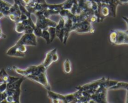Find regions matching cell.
Listing matches in <instances>:
<instances>
[{"label": "cell", "mask_w": 128, "mask_h": 103, "mask_svg": "<svg viewBox=\"0 0 128 103\" xmlns=\"http://www.w3.org/2000/svg\"><path fill=\"white\" fill-rule=\"evenodd\" d=\"M101 3L106 4L109 8L110 11V16H116L117 7L119 4L116 0H101Z\"/></svg>", "instance_id": "obj_14"}, {"label": "cell", "mask_w": 128, "mask_h": 103, "mask_svg": "<svg viewBox=\"0 0 128 103\" xmlns=\"http://www.w3.org/2000/svg\"><path fill=\"white\" fill-rule=\"evenodd\" d=\"M59 59V57L57 54V49L56 48L52 49L50 51L48 52L46 54L45 60L43 62L42 64L48 68V67L54 62H56Z\"/></svg>", "instance_id": "obj_11"}, {"label": "cell", "mask_w": 128, "mask_h": 103, "mask_svg": "<svg viewBox=\"0 0 128 103\" xmlns=\"http://www.w3.org/2000/svg\"><path fill=\"white\" fill-rule=\"evenodd\" d=\"M122 19L125 21L126 23L127 27H128V18H127V17H125V16H122Z\"/></svg>", "instance_id": "obj_24"}, {"label": "cell", "mask_w": 128, "mask_h": 103, "mask_svg": "<svg viewBox=\"0 0 128 103\" xmlns=\"http://www.w3.org/2000/svg\"><path fill=\"white\" fill-rule=\"evenodd\" d=\"M6 37V35L5 34H4V33L3 32L2 28H0V39H1V38H5Z\"/></svg>", "instance_id": "obj_21"}, {"label": "cell", "mask_w": 128, "mask_h": 103, "mask_svg": "<svg viewBox=\"0 0 128 103\" xmlns=\"http://www.w3.org/2000/svg\"><path fill=\"white\" fill-rule=\"evenodd\" d=\"M52 102V103H60V100H58V99H51Z\"/></svg>", "instance_id": "obj_23"}, {"label": "cell", "mask_w": 128, "mask_h": 103, "mask_svg": "<svg viewBox=\"0 0 128 103\" xmlns=\"http://www.w3.org/2000/svg\"><path fill=\"white\" fill-rule=\"evenodd\" d=\"M4 14H3V13H0V20L2 19V18H3V17H4Z\"/></svg>", "instance_id": "obj_25"}, {"label": "cell", "mask_w": 128, "mask_h": 103, "mask_svg": "<svg viewBox=\"0 0 128 103\" xmlns=\"http://www.w3.org/2000/svg\"><path fill=\"white\" fill-rule=\"evenodd\" d=\"M55 30H56V37L58 38L60 42L64 44V36H65V20L62 17L60 18L59 22L55 26Z\"/></svg>", "instance_id": "obj_13"}, {"label": "cell", "mask_w": 128, "mask_h": 103, "mask_svg": "<svg viewBox=\"0 0 128 103\" xmlns=\"http://www.w3.org/2000/svg\"><path fill=\"white\" fill-rule=\"evenodd\" d=\"M12 68L17 74L23 76L24 77H26L30 75L38 76L42 72H46V69H47L42 64L38 66H31L24 69H22L16 66H13Z\"/></svg>", "instance_id": "obj_1"}, {"label": "cell", "mask_w": 128, "mask_h": 103, "mask_svg": "<svg viewBox=\"0 0 128 103\" xmlns=\"http://www.w3.org/2000/svg\"><path fill=\"white\" fill-rule=\"evenodd\" d=\"M32 20V18H28L25 20L16 23L15 31L18 34H33L34 29L30 23Z\"/></svg>", "instance_id": "obj_7"}, {"label": "cell", "mask_w": 128, "mask_h": 103, "mask_svg": "<svg viewBox=\"0 0 128 103\" xmlns=\"http://www.w3.org/2000/svg\"><path fill=\"white\" fill-rule=\"evenodd\" d=\"M48 97L50 99H57L60 101H62L64 103H70L74 100H77V98L81 94L80 90H77V91L72 94L63 95V94H58V93L54 92L52 90H48L47 92Z\"/></svg>", "instance_id": "obj_3"}, {"label": "cell", "mask_w": 128, "mask_h": 103, "mask_svg": "<svg viewBox=\"0 0 128 103\" xmlns=\"http://www.w3.org/2000/svg\"><path fill=\"white\" fill-rule=\"evenodd\" d=\"M109 41L113 45H128V34L126 31L112 30L109 34Z\"/></svg>", "instance_id": "obj_2"}, {"label": "cell", "mask_w": 128, "mask_h": 103, "mask_svg": "<svg viewBox=\"0 0 128 103\" xmlns=\"http://www.w3.org/2000/svg\"><path fill=\"white\" fill-rule=\"evenodd\" d=\"M12 4L4 0H0V13H3L4 16H8L10 14V10Z\"/></svg>", "instance_id": "obj_15"}, {"label": "cell", "mask_w": 128, "mask_h": 103, "mask_svg": "<svg viewBox=\"0 0 128 103\" xmlns=\"http://www.w3.org/2000/svg\"><path fill=\"white\" fill-rule=\"evenodd\" d=\"M10 77V76L7 74L4 68H2L0 70V84H2V83L8 84L9 82Z\"/></svg>", "instance_id": "obj_16"}, {"label": "cell", "mask_w": 128, "mask_h": 103, "mask_svg": "<svg viewBox=\"0 0 128 103\" xmlns=\"http://www.w3.org/2000/svg\"><path fill=\"white\" fill-rule=\"evenodd\" d=\"M42 38H43L46 41L47 44H50V36L48 30H43Z\"/></svg>", "instance_id": "obj_19"}, {"label": "cell", "mask_w": 128, "mask_h": 103, "mask_svg": "<svg viewBox=\"0 0 128 103\" xmlns=\"http://www.w3.org/2000/svg\"><path fill=\"white\" fill-rule=\"evenodd\" d=\"M48 31L49 34H50V43L53 42L54 39L56 37V30H55V27H53V26H50L48 28Z\"/></svg>", "instance_id": "obj_18"}, {"label": "cell", "mask_w": 128, "mask_h": 103, "mask_svg": "<svg viewBox=\"0 0 128 103\" xmlns=\"http://www.w3.org/2000/svg\"><path fill=\"white\" fill-rule=\"evenodd\" d=\"M26 78L30 79V80H34L36 82L39 83L41 85H42L47 90H51V86L48 82V80L47 79V75L46 72H44L41 73L38 76H32L30 75L26 77Z\"/></svg>", "instance_id": "obj_10"}, {"label": "cell", "mask_w": 128, "mask_h": 103, "mask_svg": "<svg viewBox=\"0 0 128 103\" xmlns=\"http://www.w3.org/2000/svg\"><path fill=\"white\" fill-rule=\"evenodd\" d=\"M7 88V84L6 83H2L0 84V92L2 93L4 92L6 89Z\"/></svg>", "instance_id": "obj_20"}, {"label": "cell", "mask_w": 128, "mask_h": 103, "mask_svg": "<svg viewBox=\"0 0 128 103\" xmlns=\"http://www.w3.org/2000/svg\"><path fill=\"white\" fill-rule=\"evenodd\" d=\"M0 103H9L8 102H7L6 100V99H4V100H3V101H2Z\"/></svg>", "instance_id": "obj_26"}, {"label": "cell", "mask_w": 128, "mask_h": 103, "mask_svg": "<svg viewBox=\"0 0 128 103\" xmlns=\"http://www.w3.org/2000/svg\"><path fill=\"white\" fill-rule=\"evenodd\" d=\"M78 34H87V33H94L95 32L94 28L92 26V23L88 19L80 22L78 23H74L73 32Z\"/></svg>", "instance_id": "obj_5"}, {"label": "cell", "mask_w": 128, "mask_h": 103, "mask_svg": "<svg viewBox=\"0 0 128 103\" xmlns=\"http://www.w3.org/2000/svg\"><path fill=\"white\" fill-rule=\"evenodd\" d=\"M36 16V22L35 25L37 28L42 29V30H48L49 27L53 26L55 27L57 24V23L51 20L50 18L45 17L42 14V12H37L34 13Z\"/></svg>", "instance_id": "obj_4"}, {"label": "cell", "mask_w": 128, "mask_h": 103, "mask_svg": "<svg viewBox=\"0 0 128 103\" xmlns=\"http://www.w3.org/2000/svg\"><path fill=\"white\" fill-rule=\"evenodd\" d=\"M64 72L66 74H69L72 70V67H71V62L68 58H66V60L64 62Z\"/></svg>", "instance_id": "obj_17"}, {"label": "cell", "mask_w": 128, "mask_h": 103, "mask_svg": "<svg viewBox=\"0 0 128 103\" xmlns=\"http://www.w3.org/2000/svg\"><path fill=\"white\" fill-rule=\"evenodd\" d=\"M14 3L20 4L24 7L31 14L38 4H45L46 0H14Z\"/></svg>", "instance_id": "obj_9"}, {"label": "cell", "mask_w": 128, "mask_h": 103, "mask_svg": "<svg viewBox=\"0 0 128 103\" xmlns=\"http://www.w3.org/2000/svg\"><path fill=\"white\" fill-rule=\"evenodd\" d=\"M22 14V13L20 9L19 6L16 3H14V4H12V6L10 10V14L8 17L13 22L18 23V22H20Z\"/></svg>", "instance_id": "obj_12"}, {"label": "cell", "mask_w": 128, "mask_h": 103, "mask_svg": "<svg viewBox=\"0 0 128 103\" xmlns=\"http://www.w3.org/2000/svg\"><path fill=\"white\" fill-rule=\"evenodd\" d=\"M119 4H128V0H119Z\"/></svg>", "instance_id": "obj_22"}, {"label": "cell", "mask_w": 128, "mask_h": 103, "mask_svg": "<svg viewBox=\"0 0 128 103\" xmlns=\"http://www.w3.org/2000/svg\"><path fill=\"white\" fill-rule=\"evenodd\" d=\"M18 45H25V46H36L37 45V39L35 34H24L22 37L16 43Z\"/></svg>", "instance_id": "obj_8"}, {"label": "cell", "mask_w": 128, "mask_h": 103, "mask_svg": "<svg viewBox=\"0 0 128 103\" xmlns=\"http://www.w3.org/2000/svg\"><path fill=\"white\" fill-rule=\"evenodd\" d=\"M26 46L22 45H18L15 44L13 46L10 48L6 52V55L10 57H24L26 52Z\"/></svg>", "instance_id": "obj_6"}]
</instances>
